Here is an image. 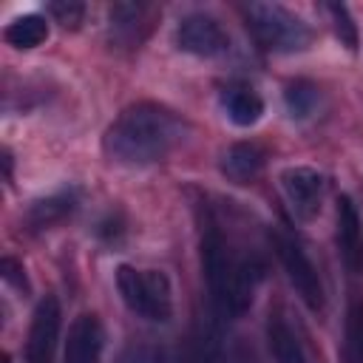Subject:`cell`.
I'll list each match as a JSON object with an SVG mask.
<instances>
[{
    "label": "cell",
    "instance_id": "1",
    "mask_svg": "<svg viewBox=\"0 0 363 363\" xmlns=\"http://www.w3.org/2000/svg\"><path fill=\"white\" fill-rule=\"evenodd\" d=\"M187 136V122L156 102L128 105L105 130V153L116 164H153L162 162Z\"/></svg>",
    "mask_w": 363,
    "mask_h": 363
},
{
    "label": "cell",
    "instance_id": "2",
    "mask_svg": "<svg viewBox=\"0 0 363 363\" xmlns=\"http://www.w3.org/2000/svg\"><path fill=\"white\" fill-rule=\"evenodd\" d=\"M116 289L133 315L150 323H167L173 318V286L162 269H142L133 264H119Z\"/></svg>",
    "mask_w": 363,
    "mask_h": 363
},
{
    "label": "cell",
    "instance_id": "3",
    "mask_svg": "<svg viewBox=\"0 0 363 363\" xmlns=\"http://www.w3.org/2000/svg\"><path fill=\"white\" fill-rule=\"evenodd\" d=\"M244 17H247L250 34L264 51L295 54V51H303L312 40L309 26L278 3H250L244 6Z\"/></svg>",
    "mask_w": 363,
    "mask_h": 363
},
{
    "label": "cell",
    "instance_id": "4",
    "mask_svg": "<svg viewBox=\"0 0 363 363\" xmlns=\"http://www.w3.org/2000/svg\"><path fill=\"white\" fill-rule=\"evenodd\" d=\"M275 252L281 258V267H284L289 284L301 295V301L309 309L320 312L323 309V284H320V275H318L315 264L303 252V247L298 241L286 238V235H275Z\"/></svg>",
    "mask_w": 363,
    "mask_h": 363
},
{
    "label": "cell",
    "instance_id": "5",
    "mask_svg": "<svg viewBox=\"0 0 363 363\" xmlns=\"http://www.w3.org/2000/svg\"><path fill=\"white\" fill-rule=\"evenodd\" d=\"M173 37H176V45L193 57H218L230 48V34L224 31V26L204 11L184 14Z\"/></svg>",
    "mask_w": 363,
    "mask_h": 363
},
{
    "label": "cell",
    "instance_id": "6",
    "mask_svg": "<svg viewBox=\"0 0 363 363\" xmlns=\"http://www.w3.org/2000/svg\"><path fill=\"white\" fill-rule=\"evenodd\" d=\"M278 179H281V187H284V196H286L292 213L301 221H309L320 213V204L326 196V176L320 170L295 164V167L281 170Z\"/></svg>",
    "mask_w": 363,
    "mask_h": 363
},
{
    "label": "cell",
    "instance_id": "7",
    "mask_svg": "<svg viewBox=\"0 0 363 363\" xmlns=\"http://www.w3.org/2000/svg\"><path fill=\"white\" fill-rule=\"evenodd\" d=\"M60 323H62L60 301L54 295H45L37 303L34 318H31V329H28V340H26V363H54Z\"/></svg>",
    "mask_w": 363,
    "mask_h": 363
},
{
    "label": "cell",
    "instance_id": "8",
    "mask_svg": "<svg viewBox=\"0 0 363 363\" xmlns=\"http://www.w3.org/2000/svg\"><path fill=\"white\" fill-rule=\"evenodd\" d=\"M102 349H105V329L99 315L82 312L71 320L68 337H65V363H102Z\"/></svg>",
    "mask_w": 363,
    "mask_h": 363
},
{
    "label": "cell",
    "instance_id": "9",
    "mask_svg": "<svg viewBox=\"0 0 363 363\" xmlns=\"http://www.w3.org/2000/svg\"><path fill=\"white\" fill-rule=\"evenodd\" d=\"M337 250L340 258L346 264L349 272H360L363 269V230H360V216L352 204L349 196L337 199Z\"/></svg>",
    "mask_w": 363,
    "mask_h": 363
},
{
    "label": "cell",
    "instance_id": "10",
    "mask_svg": "<svg viewBox=\"0 0 363 363\" xmlns=\"http://www.w3.org/2000/svg\"><path fill=\"white\" fill-rule=\"evenodd\" d=\"M267 343L275 363H309L301 335L295 332L289 315L284 309H272L267 318Z\"/></svg>",
    "mask_w": 363,
    "mask_h": 363
},
{
    "label": "cell",
    "instance_id": "11",
    "mask_svg": "<svg viewBox=\"0 0 363 363\" xmlns=\"http://www.w3.org/2000/svg\"><path fill=\"white\" fill-rule=\"evenodd\" d=\"M218 102H221L224 116L238 128H250L264 116V99L250 85H227Z\"/></svg>",
    "mask_w": 363,
    "mask_h": 363
},
{
    "label": "cell",
    "instance_id": "12",
    "mask_svg": "<svg viewBox=\"0 0 363 363\" xmlns=\"http://www.w3.org/2000/svg\"><path fill=\"white\" fill-rule=\"evenodd\" d=\"M264 167V150L252 142H238V145H230L221 156V173L235 182V184H250L258 179Z\"/></svg>",
    "mask_w": 363,
    "mask_h": 363
},
{
    "label": "cell",
    "instance_id": "13",
    "mask_svg": "<svg viewBox=\"0 0 363 363\" xmlns=\"http://www.w3.org/2000/svg\"><path fill=\"white\" fill-rule=\"evenodd\" d=\"M3 37L14 48H37V45H43L48 40V20L43 14H37V11L20 14L3 28Z\"/></svg>",
    "mask_w": 363,
    "mask_h": 363
},
{
    "label": "cell",
    "instance_id": "14",
    "mask_svg": "<svg viewBox=\"0 0 363 363\" xmlns=\"http://www.w3.org/2000/svg\"><path fill=\"white\" fill-rule=\"evenodd\" d=\"M343 360L363 363V298L354 295L346 309V340H343Z\"/></svg>",
    "mask_w": 363,
    "mask_h": 363
},
{
    "label": "cell",
    "instance_id": "15",
    "mask_svg": "<svg viewBox=\"0 0 363 363\" xmlns=\"http://www.w3.org/2000/svg\"><path fill=\"white\" fill-rule=\"evenodd\" d=\"M284 99H286V108L292 116H309L315 102H318V91L315 85L298 79V82H289L286 91H284Z\"/></svg>",
    "mask_w": 363,
    "mask_h": 363
},
{
    "label": "cell",
    "instance_id": "16",
    "mask_svg": "<svg viewBox=\"0 0 363 363\" xmlns=\"http://www.w3.org/2000/svg\"><path fill=\"white\" fill-rule=\"evenodd\" d=\"M68 210H71V199H68V196H54V199L37 201V204L31 207V224H34V227H48L51 221L62 218Z\"/></svg>",
    "mask_w": 363,
    "mask_h": 363
},
{
    "label": "cell",
    "instance_id": "17",
    "mask_svg": "<svg viewBox=\"0 0 363 363\" xmlns=\"http://www.w3.org/2000/svg\"><path fill=\"white\" fill-rule=\"evenodd\" d=\"M119 363H179L176 354L164 346H147V343H139V346H130Z\"/></svg>",
    "mask_w": 363,
    "mask_h": 363
},
{
    "label": "cell",
    "instance_id": "18",
    "mask_svg": "<svg viewBox=\"0 0 363 363\" xmlns=\"http://www.w3.org/2000/svg\"><path fill=\"white\" fill-rule=\"evenodd\" d=\"M326 14L332 17L340 43H346L349 48H354V45H357V28H354V23H352V17H349V9L340 6V3H326Z\"/></svg>",
    "mask_w": 363,
    "mask_h": 363
},
{
    "label": "cell",
    "instance_id": "19",
    "mask_svg": "<svg viewBox=\"0 0 363 363\" xmlns=\"http://www.w3.org/2000/svg\"><path fill=\"white\" fill-rule=\"evenodd\" d=\"M48 14H51L60 26L77 28V26L82 23V17H85V6L77 3V0H54V3H48Z\"/></svg>",
    "mask_w": 363,
    "mask_h": 363
}]
</instances>
